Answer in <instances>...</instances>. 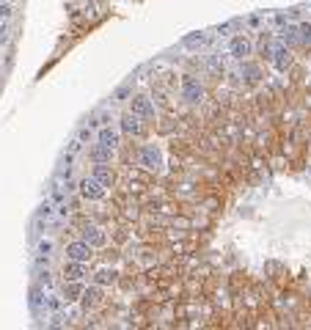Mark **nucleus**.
Returning a JSON list of instances; mask_svg holds the SVG:
<instances>
[{
    "label": "nucleus",
    "mask_w": 311,
    "mask_h": 330,
    "mask_svg": "<svg viewBox=\"0 0 311 330\" xmlns=\"http://www.w3.org/2000/svg\"><path fill=\"white\" fill-rule=\"evenodd\" d=\"M80 193H83V198H88V201H99V198H105V185L102 182H97V179H83L80 182Z\"/></svg>",
    "instance_id": "obj_3"
},
{
    "label": "nucleus",
    "mask_w": 311,
    "mask_h": 330,
    "mask_svg": "<svg viewBox=\"0 0 311 330\" xmlns=\"http://www.w3.org/2000/svg\"><path fill=\"white\" fill-rule=\"evenodd\" d=\"M121 129H124L127 135H141V119L135 116V113H127L124 119H121Z\"/></svg>",
    "instance_id": "obj_11"
},
{
    "label": "nucleus",
    "mask_w": 311,
    "mask_h": 330,
    "mask_svg": "<svg viewBox=\"0 0 311 330\" xmlns=\"http://www.w3.org/2000/svg\"><path fill=\"white\" fill-rule=\"evenodd\" d=\"M94 179H97V182H102L105 187L113 185V171L108 168V162H97V165H94Z\"/></svg>",
    "instance_id": "obj_10"
},
{
    "label": "nucleus",
    "mask_w": 311,
    "mask_h": 330,
    "mask_svg": "<svg viewBox=\"0 0 311 330\" xmlns=\"http://www.w3.org/2000/svg\"><path fill=\"white\" fill-rule=\"evenodd\" d=\"M83 283L80 281H69L66 286H64V300L66 303H75V300H80V295H83Z\"/></svg>",
    "instance_id": "obj_15"
},
{
    "label": "nucleus",
    "mask_w": 311,
    "mask_h": 330,
    "mask_svg": "<svg viewBox=\"0 0 311 330\" xmlns=\"http://www.w3.org/2000/svg\"><path fill=\"white\" fill-rule=\"evenodd\" d=\"M6 42H9V25L0 28V44H6Z\"/></svg>",
    "instance_id": "obj_22"
},
{
    "label": "nucleus",
    "mask_w": 311,
    "mask_h": 330,
    "mask_svg": "<svg viewBox=\"0 0 311 330\" xmlns=\"http://www.w3.org/2000/svg\"><path fill=\"white\" fill-rule=\"evenodd\" d=\"M0 66H3V58H0Z\"/></svg>",
    "instance_id": "obj_25"
},
{
    "label": "nucleus",
    "mask_w": 311,
    "mask_h": 330,
    "mask_svg": "<svg viewBox=\"0 0 311 330\" xmlns=\"http://www.w3.org/2000/svg\"><path fill=\"white\" fill-rule=\"evenodd\" d=\"M182 94H185L187 102H201L204 88L198 85V80H193V77H185V80H182Z\"/></svg>",
    "instance_id": "obj_4"
},
{
    "label": "nucleus",
    "mask_w": 311,
    "mask_h": 330,
    "mask_svg": "<svg viewBox=\"0 0 311 330\" xmlns=\"http://www.w3.org/2000/svg\"><path fill=\"white\" fill-rule=\"evenodd\" d=\"M0 6H3V3H0Z\"/></svg>",
    "instance_id": "obj_26"
},
{
    "label": "nucleus",
    "mask_w": 311,
    "mask_h": 330,
    "mask_svg": "<svg viewBox=\"0 0 311 330\" xmlns=\"http://www.w3.org/2000/svg\"><path fill=\"white\" fill-rule=\"evenodd\" d=\"M88 154H91L94 162H110V160H113V149H110V146H105V143H97Z\"/></svg>",
    "instance_id": "obj_14"
},
{
    "label": "nucleus",
    "mask_w": 311,
    "mask_h": 330,
    "mask_svg": "<svg viewBox=\"0 0 311 330\" xmlns=\"http://www.w3.org/2000/svg\"><path fill=\"white\" fill-rule=\"evenodd\" d=\"M91 251L94 248L88 245V242H83V239H77V242H69L66 245V259H72V262H91Z\"/></svg>",
    "instance_id": "obj_1"
},
{
    "label": "nucleus",
    "mask_w": 311,
    "mask_h": 330,
    "mask_svg": "<svg viewBox=\"0 0 311 330\" xmlns=\"http://www.w3.org/2000/svg\"><path fill=\"white\" fill-rule=\"evenodd\" d=\"M132 113L138 119H154V105L146 96H135L132 99Z\"/></svg>",
    "instance_id": "obj_6"
},
{
    "label": "nucleus",
    "mask_w": 311,
    "mask_h": 330,
    "mask_svg": "<svg viewBox=\"0 0 311 330\" xmlns=\"http://www.w3.org/2000/svg\"><path fill=\"white\" fill-rule=\"evenodd\" d=\"M39 215H44V218H50V215H52V206H50V204H42V209H39Z\"/></svg>",
    "instance_id": "obj_23"
},
{
    "label": "nucleus",
    "mask_w": 311,
    "mask_h": 330,
    "mask_svg": "<svg viewBox=\"0 0 311 330\" xmlns=\"http://www.w3.org/2000/svg\"><path fill=\"white\" fill-rule=\"evenodd\" d=\"M116 275H118V272L113 270V267H110V270L105 267V270H99L97 275H94V281H97L99 286H105V283H113V281H116Z\"/></svg>",
    "instance_id": "obj_16"
},
{
    "label": "nucleus",
    "mask_w": 311,
    "mask_h": 330,
    "mask_svg": "<svg viewBox=\"0 0 311 330\" xmlns=\"http://www.w3.org/2000/svg\"><path fill=\"white\" fill-rule=\"evenodd\" d=\"M50 251H52V242L50 239H42L39 242V256H50Z\"/></svg>",
    "instance_id": "obj_19"
},
{
    "label": "nucleus",
    "mask_w": 311,
    "mask_h": 330,
    "mask_svg": "<svg viewBox=\"0 0 311 330\" xmlns=\"http://www.w3.org/2000/svg\"><path fill=\"white\" fill-rule=\"evenodd\" d=\"M80 300H83V308L88 311V308H94V305L102 303V292H99V283L97 286H88L83 289V295H80Z\"/></svg>",
    "instance_id": "obj_9"
},
{
    "label": "nucleus",
    "mask_w": 311,
    "mask_h": 330,
    "mask_svg": "<svg viewBox=\"0 0 311 330\" xmlns=\"http://www.w3.org/2000/svg\"><path fill=\"white\" fill-rule=\"evenodd\" d=\"M229 52L234 55V58H248L251 55V42L248 39H243V36H237V39H231V44H229Z\"/></svg>",
    "instance_id": "obj_7"
},
{
    "label": "nucleus",
    "mask_w": 311,
    "mask_h": 330,
    "mask_svg": "<svg viewBox=\"0 0 311 330\" xmlns=\"http://www.w3.org/2000/svg\"><path fill=\"white\" fill-rule=\"evenodd\" d=\"M97 141H99V143H105V146H110V149H116V146H118V132H116V129H110L108 124H105V127L97 132Z\"/></svg>",
    "instance_id": "obj_13"
},
{
    "label": "nucleus",
    "mask_w": 311,
    "mask_h": 330,
    "mask_svg": "<svg viewBox=\"0 0 311 330\" xmlns=\"http://www.w3.org/2000/svg\"><path fill=\"white\" fill-rule=\"evenodd\" d=\"M297 33H300V42L311 50V25L309 22H300V25H297Z\"/></svg>",
    "instance_id": "obj_18"
},
{
    "label": "nucleus",
    "mask_w": 311,
    "mask_h": 330,
    "mask_svg": "<svg viewBox=\"0 0 311 330\" xmlns=\"http://www.w3.org/2000/svg\"><path fill=\"white\" fill-rule=\"evenodd\" d=\"M270 58H273V63H276L278 72H286V69H289V63H292V55H289V50H286L284 44H276Z\"/></svg>",
    "instance_id": "obj_5"
},
{
    "label": "nucleus",
    "mask_w": 311,
    "mask_h": 330,
    "mask_svg": "<svg viewBox=\"0 0 311 330\" xmlns=\"http://www.w3.org/2000/svg\"><path fill=\"white\" fill-rule=\"evenodd\" d=\"M83 275H85L83 262H72V259H69V264H64V278H69V281H80Z\"/></svg>",
    "instance_id": "obj_12"
},
{
    "label": "nucleus",
    "mask_w": 311,
    "mask_h": 330,
    "mask_svg": "<svg viewBox=\"0 0 311 330\" xmlns=\"http://www.w3.org/2000/svg\"><path fill=\"white\" fill-rule=\"evenodd\" d=\"M83 242H88L91 248H102L105 245V231L97 226H85L83 229Z\"/></svg>",
    "instance_id": "obj_8"
},
{
    "label": "nucleus",
    "mask_w": 311,
    "mask_h": 330,
    "mask_svg": "<svg viewBox=\"0 0 311 330\" xmlns=\"http://www.w3.org/2000/svg\"><path fill=\"white\" fill-rule=\"evenodd\" d=\"M0 17L9 19V17H11V6H0Z\"/></svg>",
    "instance_id": "obj_24"
},
{
    "label": "nucleus",
    "mask_w": 311,
    "mask_h": 330,
    "mask_svg": "<svg viewBox=\"0 0 311 330\" xmlns=\"http://www.w3.org/2000/svg\"><path fill=\"white\" fill-rule=\"evenodd\" d=\"M141 165L149 171H160L163 165V152L157 146H143L141 149Z\"/></svg>",
    "instance_id": "obj_2"
},
{
    "label": "nucleus",
    "mask_w": 311,
    "mask_h": 330,
    "mask_svg": "<svg viewBox=\"0 0 311 330\" xmlns=\"http://www.w3.org/2000/svg\"><path fill=\"white\" fill-rule=\"evenodd\" d=\"M295 39H297V28H286L284 42H286V44H295Z\"/></svg>",
    "instance_id": "obj_20"
},
{
    "label": "nucleus",
    "mask_w": 311,
    "mask_h": 330,
    "mask_svg": "<svg viewBox=\"0 0 311 330\" xmlns=\"http://www.w3.org/2000/svg\"><path fill=\"white\" fill-rule=\"evenodd\" d=\"M47 305H50L52 311H58V308H61V300H58V295H50V297H47Z\"/></svg>",
    "instance_id": "obj_21"
},
{
    "label": "nucleus",
    "mask_w": 311,
    "mask_h": 330,
    "mask_svg": "<svg viewBox=\"0 0 311 330\" xmlns=\"http://www.w3.org/2000/svg\"><path fill=\"white\" fill-rule=\"evenodd\" d=\"M204 42H207V39H204L201 33H190V36H185V42L182 44H185L187 50H196V47H201Z\"/></svg>",
    "instance_id": "obj_17"
}]
</instances>
